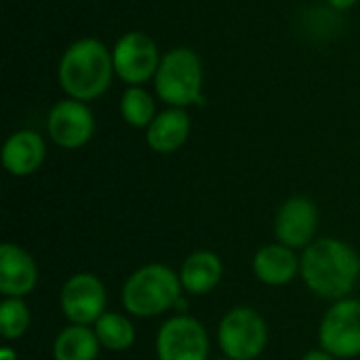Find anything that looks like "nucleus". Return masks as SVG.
Segmentation results:
<instances>
[{
	"instance_id": "f257e3e1",
	"label": "nucleus",
	"mask_w": 360,
	"mask_h": 360,
	"mask_svg": "<svg viewBox=\"0 0 360 360\" xmlns=\"http://www.w3.org/2000/svg\"><path fill=\"white\" fill-rule=\"evenodd\" d=\"M112 51L97 38H80L72 42L57 68L59 86L70 99L93 101L101 97L114 78Z\"/></svg>"
},
{
	"instance_id": "f03ea898",
	"label": "nucleus",
	"mask_w": 360,
	"mask_h": 360,
	"mask_svg": "<svg viewBox=\"0 0 360 360\" xmlns=\"http://www.w3.org/2000/svg\"><path fill=\"white\" fill-rule=\"evenodd\" d=\"M306 285L325 300H344L360 276L359 253L335 238H321L306 247L302 257Z\"/></svg>"
},
{
	"instance_id": "7ed1b4c3",
	"label": "nucleus",
	"mask_w": 360,
	"mask_h": 360,
	"mask_svg": "<svg viewBox=\"0 0 360 360\" xmlns=\"http://www.w3.org/2000/svg\"><path fill=\"white\" fill-rule=\"evenodd\" d=\"M202 61L196 51L188 46H175L162 55L158 72L154 76L156 95L171 108L202 105Z\"/></svg>"
},
{
	"instance_id": "20e7f679",
	"label": "nucleus",
	"mask_w": 360,
	"mask_h": 360,
	"mask_svg": "<svg viewBox=\"0 0 360 360\" xmlns=\"http://www.w3.org/2000/svg\"><path fill=\"white\" fill-rule=\"evenodd\" d=\"M181 281L171 268L150 264L129 276L122 289V304L131 314L152 319L173 310L181 297Z\"/></svg>"
},
{
	"instance_id": "39448f33",
	"label": "nucleus",
	"mask_w": 360,
	"mask_h": 360,
	"mask_svg": "<svg viewBox=\"0 0 360 360\" xmlns=\"http://www.w3.org/2000/svg\"><path fill=\"white\" fill-rule=\"evenodd\" d=\"M112 59L116 76L127 86H141L156 76L162 57L152 36L141 30H133L116 40Z\"/></svg>"
},
{
	"instance_id": "423d86ee",
	"label": "nucleus",
	"mask_w": 360,
	"mask_h": 360,
	"mask_svg": "<svg viewBox=\"0 0 360 360\" xmlns=\"http://www.w3.org/2000/svg\"><path fill=\"white\" fill-rule=\"evenodd\" d=\"M268 344L266 321L253 308L230 310L219 325V346L226 359L255 360Z\"/></svg>"
},
{
	"instance_id": "0eeeda50",
	"label": "nucleus",
	"mask_w": 360,
	"mask_h": 360,
	"mask_svg": "<svg viewBox=\"0 0 360 360\" xmlns=\"http://www.w3.org/2000/svg\"><path fill=\"white\" fill-rule=\"evenodd\" d=\"M323 350L335 359L360 356V302L338 300L329 308L319 331Z\"/></svg>"
},
{
	"instance_id": "6e6552de",
	"label": "nucleus",
	"mask_w": 360,
	"mask_h": 360,
	"mask_svg": "<svg viewBox=\"0 0 360 360\" xmlns=\"http://www.w3.org/2000/svg\"><path fill=\"white\" fill-rule=\"evenodd\" d=\"M158 360H207L209 338L205 327L186 314L169 319L156 338Z\"/></svg>"
},
{
	"instance_id": "1a4fd4ad",
	"label": "nucleus",
	"mask_w": 360,
	"mask_h": 360,
	"mask_svg": "<svg viewBox=\"0 0 360 360\" xmlns=\"http://www.w3.org/2000/svg\"><path fill=\"white\" fill-rule=\"evenodd\" d=\"M46 131L59 148L76 150L91 141L95 133V116L84 101L61 99L46 116Z\"/></svg>"
},
{
	"instance_id": "9d476101",
	"label": "nucleus",
	"mask_w": 360,
	"mask_h": 360,
	"mask_svg": "<svg viewBox=\"0 0 360 360\" xmlns=\"http://www.w3.org/2000/svg\"><path fill=\"white\" fill-rule=\"evenodd\" d=\"M59 302L72 325H91L105 314V287L95 274L78 272L65 281Z\"/></svg>"
},
{
	"instance_id": "9b49d317",
	"label": "nucleus",
	"mask_w": 360,
	"mask_h": 360,
	"mask_svg": "<svg viewBox=\"0 0 360 360\" xmlns=\"http://www.w3.org/2000/svg\"><path fill=\"white\" fill-rule=\"evenodd\" d=\"M319 228V209L310 198H289L276 213V238L278 243L300 249L310 247Z\"/></svg>"
},
{
	"instance_id": "f8f14e48",
	"label": "nucleus",
	"mask_w": 360,
	"mask_h": 360,
	"mask_svg": "<svg viewBox=\"0 0 360 360\" xmlns=\"http://www.w3.org/2000/svg\"><path fill=\"white\" fill-rule=\"evenodd\" d=\"M38 268L34 257L17 245L0 247V291L6 297H23L34 291Z\"/></svg>"
},
{
	"instance_id": "ddd939ff",
	"label": "nucleus",
	"mask_w": 360,
	"mask_h": 360,
	"mask_svg": "<svg viewBox=\"0 0 360 360\" xmlns=\"http://www.w3.org/2000/svg\"><path fill=\"white\" fill-rule=\"evenodd\" d=\"M46 156L44 139L34 131L13 133L2 148V165L11 175L25 177L40 169Z\"/></svg>"
},
{
	"instance_id": "4468645a",
	"label": "nucleus",
	"mask_w": 360,
	"mask_h": 360,
	"mask_svg": "<svg viewBox=\"0 0 360 360\" xmlns=\"http://www.w3.org/2000/svg\"><path fill=\"white\" fill-rule=\"evenodd\" d=\"M190 116L181 108H169L152 120V124L146 129V141L148 146L158 154H171L177 152L190 137Z\"/></svg>"
},
{
	"instance_id": "2eb2a0df",
	"label": "nucleus",
	"mask_w": 360,
	"mask_h": 360,
	"mask_svg": "<svg viewBox=\"0 0 360 360\" xmlns=\"http://www.w3.org/2000/svg\"><path fill=\"white\" fill-rule=\"evenodd\" d=\"M300 268L302 266H300L293 249L283 245V243L266 245L253 257V272H255V276L262 283L270 285V287L287 285L289 281L295 278Z\"/></svg>"
},
{
	"instance_id": "dca6fc26",
	"label": "nucleus",
	"mask_w": 360,
	"mask_h": 360,
	"mask_svg": "<svg viewBox=\"0 0 360 360\" xmlns=\"http://www.w3.org/2000/svg\"><path fill=\"white\" fill-rule=\"evenodd\" d=\"M224 274V266L221 259L211 253V251H196L192 253L179 272V281L181 287L192 293V295H205L209 291H213Z\"/></svg>"
},
{
	"instance_id": "f3484780",
	"label": "nucleus",
	"mask_w": 360,
	"mask_h": 360,
	"mask_svg": "<svg viewBox=\"0 0 360 360\" xmlns=\"http://www.w3.org/2000/svg\"><path fill=\"white\" fill-rule=\"evenodd\" d=\"M99 338L86 325L63 329L53 346L55 360H95L99 354Z\"/></svg>"
},
{
	"instance_id": "a211bd4d",
	"label": "nucleus",
	"mask_w": 360,
	"mask_h": 360,
	"mask_svg": "<svg viewBox=\"0 0 360 360\" xmlns=\"http://www.w3.org/2000/svg\"><path fill=\"white\" fill-rule=\"evenodd\" d=\"M95 333L99 338V344L108 350L122 352L133 346L135 342V327L133 323L116 312H105L95 323Z\"/></svg>"
},
{
	"instance_id": "6ab92c4d",
	"label": "nucleus",
	"mask_w": 360,
	"mask_h": 360,
	"mask_svg": "<svg viewBox=\"0 0 360 360\" xmlns=\"http://www.w3.org/2000/svg\"><path fill=\"white\" fill-rule=\"evenodd\" d=\"M120 114L127 124L148 129L156 118V103L143 86H127L120 97Z\"/></svg>"
},
{
	"instance_id": "aec40b11",
	"label": "nucleus",
	"mask_w": 360,
	"mask_h": 360,
	"mask_svg": "<svg viewBox=\"0 0 360 360\" xmlns=\"http://www.w3.org/2000/svg\"><path fill=\"white\" fill-rule=\"evenodd\" d=\"M30 327V310L21 297H6L0 304V335L4 340L21 338Z\"/></svg>"
},
{
	"instance_id": "412c9836",
	"label": "nucleus",
	"mask_w": 360,
	"mask_h": 360,
	"mask_svg": "<svg viewBox=\"0 0 360 360\" xmlns=\"http://www.w3.org/2000/svg\"><path fill=\"white\" fill-rule=\"evenodd\" d=\"M302 360H335V356H331L325 350H312V352H308Z\"/></svg>"
},
{
	"instance_id": "4be33fe9",
	"label": "nucleus",
	"mask_w": 360,
	"mask_h": 360,
	"mask_svg": "<svg viewBox=\"0 0 360 360\" xmlns=\"http://www.w3.org/2000/svg\"><path fill=\"white\" fill-rule=\"evenodd\" d=\"M333 8H338V11H346V8H350V6H354L359 0H327Z\"/></svg>"
},
{
	"instance_id": "5701e85b",
	"label": "nucleus",
	"mask_w": 360,
	"mask_h": 360,
	"mask_svg": "<svg viewBox=\"0 0 360 360\" xmlns=\"http://www.w3.org/2000/svg\"><path fill=\"white\" fill-rule=\"evenodd\" d=\"M0 360H17V352L11 350V348H4V350L0 352Z\"/></svg>"
},
{
	"instance_id": "b1692460",
	"label": "nucleus",
	"mask_w": 360,
	"mask_h": 360,
	"mask_svg": "<svg viewBox=\"0 0 360 360\" xmlns=\"http://www.w3.org/2000/svg\"><path fill=\"white\" fill-rule=\"evenodd\" d=\"M173 310H177V312H186V310H188V302L184 300V295L177 300V304H175V308H173Z\"/></svg>"
},
{
	"instance_id": "393cba45",
	"label": "nucleus",
	"mask_w": 360,
	"mask_h": 360,
	"mask_svg": "<svg viewBox=\"0 0 360 360\" xmlns=\"http://www.w3.org/2000/svg\"><path fill=\"white\" fill-rule=\"evenodd\" d=\"M217 360H232V359H217Z\"/></svg>"
}]
</instances>
